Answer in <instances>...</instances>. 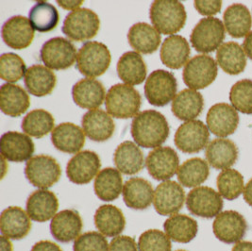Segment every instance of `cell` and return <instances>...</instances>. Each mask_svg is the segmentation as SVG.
Wrapping results in <instances>:
<instances>
[{
  "label": "cell",
  "mask_w": 252,
  "mask_h": 251,
  "mask_svg": "<svg viewBox=\"0 0 252 251\" xmlns=\"http://www.w3.org/2000/svg\"><path fill=\"white\" fill-rule=\"evenodd\" d=\"M130 132L139 147L157 149L169 136L170 127L163 114L155 110H147L133 118Z\"/></svg>",
  "instance_id": "obj_1"
},
{
  "label": "cell",
  "mask_w": 252,
  "mask_h": 251,
  "mask_svg": "<svg viewBox=\"0 0 252 251\" xmlns=\"http://www.w3.org/2000/svg\"><path fill=\"white\" fill-rule=\"evenodd\" d=\"M149 16L154 28L165 35H175L186 23L184 4L176 0H156L150 7Z\"/></svg>",
  "instance_id": "obj_2"
},
{
  "label": "cell",
  "mask_w": 252,
  "mask_h": 251,
  "mask_svg": "<svg viewBox=\"0 0 252 251\" xmlns=\"http://www.w3.org/2000/svg\"><path fill=\"white\" fill-rule=\"evenodd\" d=\"M142 96L139 92L127 84L117 83L106 94L105 106L107 113L118 119L135 117L140 111Z\"/></svg>",
  "instance_id": "obj_3"
},
{
  "label": "cell",
  "mask_w": 252,
  "mask_h": 251,
  "mask_svg": "<svg viewBox=\"0 0 252 251\" xmlns=\"http://www.w3.org/2000/svg\"><path fill=\"white\" fill-rule=\"evenodd\" d=\"M112 61L109 48L103 43L90 41L81 46L78 52L76 66L83 76L94 79L102 76Z\"/></svg>",
  "instance_id": "obj_4"
},
{
  "label": "cell",
  "mask_w": 252,
  "mask_h": 251,
  "mask_svg": "<svg viewBox=\"0 0 252 251\" xmlns=\"http://www.w3.org/2000/svg\"><path fill=\"white\" fill-rule=\"evenodd\" d=\"M99 28L100 20L98 15L90 9L80 8L66 15L62 31L70 40L83 42L97 34Z\"/></svg>",
  "instance_id": "obj_5"
},
{
  "label": "cell",
  "mask_w": 252,
  "mask_h": 251,
  "mask_svg": "<svg viewBox=\"0 0 252 251\" xmlns=\"http://www.w3.org/2000/svg\"><path fill=\"white\" fill-rule=\"evenodd\" d=\"M225 39V26L216 17L202 18L190 36L192 46L197 52L211 53L218 49Z\"/></svg>",
  "instance_id": "obj_6"
},
{
  "label": "cell",
  "mask_w": 252,
  "mask_h": 251,
  "mask_svg": "<svg viewBox=\"0 0 252 251\" xmlns=\"http://www.w3.org/2000/svg\"><path fill=\"white\" fill-rule=\"evenodd\" d=\"M178 82L171 72L155 70L147 79L145 95L149 104L155 107H163L173 101L177 95Z\"/></svg>",
  "instance_id": "obj_7"
},
{
  "label": "cell",
  "mask_w": 252,
  "mask_h": 251,
  "mask_svg": "<svg viewBox=\"0 0 252 251\" xmlns=\"http://www.w3.org/2000/svg\"><path fill=\"white\" fill-rule=\"evenodd\" d=\"M40 56L45 66L51 70H65L77 62L78 52L68 39L55 37L43 45Z\"/></svg>",
  "instance_id": "obj_8"
},
{
  "label": "cell",
  "mask_w": 252,
  "mask_h": 251,
  "mask_svg": "<svg viewBox=\"0 0 252 251\" xmlns=\"http://www.w3.org/2000/svg\"><path fill=\"white\" fill-rule=\"evenodd\" d=\"M25 176L35 187L47 189L59 182L62 176V168L53 157L37 155L27 161Z\"/></svg>",
  "instance_id": "obj_9"
},
{
  "label": "cell",
  "mask_w": 252,
  "mask_h": 251,
  "mask_svg": "<svg viewBox=\"0 0 252 251\" xmlns=\"http://www.w3.org/2000/svg\"><path fill=\"white\" fill-rule=\"evenodd\" d=\"M218 63L208 55L192 58L184 66L183 78L189 89L201 90L211 85L218 77Z\"/></svg>",
  "instance_id": "obj_10"
},
{
  "label": "cell",
  "mask_w": 252,
  "mask_h": 251,
  "mask_svg": "<svg viewBox=\"0 0 252 251\" xmlns=\"http://www.w3.org/2000/svg\"><path fill=\"white\" fill-rule=\"evenodd\" d=\"M222 196L211 187H195L186 197L188 211L196 217L214 218L218 217L223 209Z\"/></svg>",
  "instance_id": "obj_11"
},
{
  "label": "cell",
  "mask_w": 252,
  "mask_h": 251,
  "mask_svg": "<svg viewBox=\"0 0 252 251\" xmlns=\"http://www.w3.org/2000/svg\"><path fill=\"white\" fill-rule=\"evenodd\" d=\"M210 139L209 128L200 120L187 121L179 126L174 142L184 153H197L206 148Z\"/></svg>",
  "instance_id": "obj_12"
},
{
  "label": "cell",
  "mask_w": 252,
  "mask_h": 251,
  "mask_svg": "<svg viewBox=\"0 0 252 251\" xmlns=\"http://www.w3.org/2000/svg\"><path fill=\"white\" fill-rule=\"evenodd\" d=\"M247 230V220L236 211L221 212L213 224V231L216 237L228 245L241 242Z\"/></svg>",
  "instance_id": "obj_13"
},
{
  "label": "cell",
  "mask_w": 252,
  "mask_h": 251,
  "mask_svg": "<svg viewBox=\"0 0 252 251\" xmlns=\"http://www.w3.org/2000/svg\"><path fill=\"white\" fill-rule=\"evenodd\" d=\"M101 167L99 156L91 150H84L72 157L66 166V175L71 183L83 185L91 183Z\"/></svg>",
  "instance_id": "obj_14"
},
{
  "label": "cell",
  "mask_w": 252,
  "mask_h": 251,
  "mask_svg": "<svg viewBox=\"0 0 252 251\" xmlns=\"http://www.w3.org/2000/svg\"><path fill=\"white\" fill-rule=\"evenodd\" d=\"M146 166L149 175L156 181L166 182L174 177L180 168L177 152L169 147H161L149 152Z\"/></svg>",
  "instance_id": "obj_15"
},
{
  "label": "cell",
  "mask_w": 252,
  "mask_h": 251,
  "mask_svg": "<svg viewBox=\"0 0 252 251\" xmlns=\"http://www.w3.org/2000/svg\"><path fill=\"white\" fill-rule=\"evenodd\" d=\"M185 201V192L181 184L166 181L159 184L153 197V205L156 212L163 217L174 216L179 213Z\"/></svg>",
  "instance_id": "obj_16"
},
{
  "label": "cell",
  "mask_w": 252,
  "mask_h": 251,
  "mask_svg": "<svg viewBox=\"0 0 252 251\" xmlns=\"http://www.w3.org/2000/svg\"><path fill=\"white\" fill-rule=\"evenodd\" d=\"M207 126L216 136L228 137L233 134L239 125L237 111L227 103H218L212 106L207 114Z\"/></svg>",
  "instance_id": "obj_17"
},
{
  "label": "cell",
  "mask_w": 252,
  "mask_h": 251,
  "mask_svg": "<svg viewBox=\"0 0 252 251\" xmlns=\"http://www.w3.org/2000/svg\"><path fill=\"white\" fill-rule=\"evenodd\" d=\"M1 36L9 47L20 50L32 45L34 38V29L29 18L15 15L3 24Z\"/></svg>",
  "instance_id": "obj_18"
},
{
  "label": "cell",
  "mask_w": 252,
  "mask_h": 251,
  "mask_svg": "<svg viewBox=\"0 0 252 251\" xmlns=\"http://www.w3.org/2000/svg\"><path fill=\"white\" fill-rule=\"evenodd\" d=\"M34 143L31 137L17 131H8L0 139L2 158L12 162L31 160L34 153Z\"/></svg>",
  "instance_id": "obj_19"
},
{
  "label": "cell",
  "mask_w": 252,
  "mask_h": 251,
  "mask_svg": "<svg viewBox=\"0 0 252 251\" xmlns=\"http://www.w3.org/2000/svg\"><path fill=\"white\" fill-rule=\"evenodd\" d=\"M82 129L87 137L94 142H105L113 136L115 124L112 116L103 110L87 112L81 119Z\"/></svg>",
  "instance_id": "obj_20"
},
{
  "label": "cell",
  "mask_w": 252,
  "mask_h": 251,
  "mask_svg": "<svg viewBox=\"0 0 252 251\" xmlns=\"http://www.w3.org/2000/svg\"><path fill=\"white\" fill-rule=\"evenodd\" d=\"M32 228L31 218L20 207L11 206L0 217V230L3 236L12 240L25 238Z\"/></svg>",
  "instance_id": "obj_21"
},
{
  "label": "cell",
  "mask_w": 252,
  "mask_h": 251,
  "mask_svg": "<svg viewBox=\"0 0 252 251\" xmlns=\"http://www.w3.org/2000/svg\"><path fill=\"white\" fill-rule=\"evenodd\" d=\"M106 92L103 84L94 79H82L72 88V97L74 102L82 109H98L105 98Z\"/></svg>",
  "instance_id": "obj_22"
},
{
  "label": "cell",
  "mask_w": 252,
  "mask_h": 251,
  "mask_svg": "<svg viewBox=\"0 0 252 251\" xmlns=\"http://www.w3.org/2000/svg\"><path fill=\"white\" fill-rule=\"evenodd\" d=\"M59 201L51 191L41 189L34 191L27 200V213L30 218L36 222H46L57 214Z\"/></svg>",
  "instance_id": "obj_23"
},
{
  "label": "cell",
  "mask_w": 252,
  "mask_h": 251,
  "mask_svg": "<svg viewBox=\"0 0 252 251\" xmlns=\"http://www.w3.org/2000/svg\"><path fill=\"white\" fill-rule=\"evenodd\" d=\"M82 219L75 210H63L52 218L50 231L52 236L61 243H69L80 236Z\"/></svg>",
  "instance_id": "obj_24"
},
{
  "label": "cell",
  "mask_w": 252,
  "mask_h": 251,
  "mask_svg": "<svg viewBox=\"0 0 252 251\" xmlns=\"http://www.w3.org/2000/svg\"><path fill=\"white\" fill-rule=\"evenodd\" d=\"M51 142L62 152L77 154L85 144V133L79 126L62 123L51 132Z\"/></svg>",
  "instance_id": "obj_25"
},
{
  "label": "cell",
  "mask_w": 252,
  "mask_h": 251,
  "mask_svg": "<svg viewBox=\"0 0 252 251\" xmlns=\"http://www.w3.org/2000/svg\"><path fill=\"white\" fill-rule=\"evenodd\" d=\"M191 49L187 40L181 35L167 37L160 47L161 63L168 68L181 69L188 63Z\"/></svg>",
  "instance_id": "obj_26"
},
{
  "label": "cell",
  "mask_w": 252,
  "mask_h": 251,
  "mask_svg": "<svg viewBox=\"0 0 252 251\" xmlns=\"http://www.w3.org/2000/svg\"><path fill=\"white\" fill-rule=\"evenodd\" d=\"M238 149L229 139L218 138L207 146V161L215 169H228L238 160Z\"/></svg>",
  "instance_id": "obj_27"
},
{
  "label": "cell",
  "mask_w": 252,
  "mask_h": 251,
  "mask_svg": "<svg viewBox=\"0 0 252 251\" xmlns=\"http://www.w3.org/2000/svg\"><path fill=\"white\" fill-rule=\"evenodd\" d=\"M31 100L22 87L12 83H5L0 88V109L3 114L18 117L30 108Z\"/></svg>",
  "instance_id": "obj_28"
},
{
  "label": "cell",
  "mask_w": 252,
  "mask_h": 251,
  "mask_svg": "<svg viewBox=\"0 0 252 251\" xmlns=\"http://www.w3.org/2000/svg\"><path fill=\"white\" fill-rule=\"evenodd\" d=\"M24 82L30 94L42 97L51 94L54 90L57 78L51 69L42 64H34L27 70Z\"/></svg>",
  "instance_id": "obj_29"
},
{
  "label": "cell",
  "mask_w": 252,
  "mask_h": 251,
  "mask_svg": "<svg viewBox=\"0 0 252 251\" xmlns=\"http://www.w3.org/2000/svg\"><path fill=\"white\" fill-rule=\"evenodd\" d=\"M154 197L152 184L142 178L127 180L123 187V199L126 205L133 210H146Z\"/></svg>",
  "instance_id": "obj_30"
},
{
  "label": "cell",
  "mask_w": 252,
  "mask_h": 251,
  "mask_svg": "<svg viewBox=\"0 0 252 251\" xmlns=\"http://www.w3.org/2000/svg\"><path fill=\"white\" fill-rule=\"evenodd\" d=\"M127 40L130 46L142 54H152L157 51L160 45V32L144 22L134 24L129 29Z\"/></svg>",
  "instance_id": "obj_31"
},
{
  "label": "cell",
  "mask_w": 252,
  "mask_h": 251,
  "mask_svg": "<svg viewBox=\"0 0 252 251\" xmlns=\"http://www.w3.org/2000/svg\"><path fill=\"white\" fill-rule=\"evenodd\" d=\"M114 161L117 170L125 175H135L145 166L142 150L131 141L121 143L115 149Z\"/></svg>",
  "instance_id": "obj_32"
},
{
  "label": "cell",
  "mask_w": 252,
  "mask_h": 251,
  "mask_svg": "<svg viewBox=\"0 0 252 251\" xmlns=\"http://www.w3.org/2000/svg\"><path fill=\"white\" fill-rule=\"evenodd\" d=\"M117 75L127 85H139L147 78V65L136 51L124 53L117 63Z\"/></svg>",
  "instance_id": "obj_33"
},
{
  "label": "cell",
  "mask_w": 252,
  "mask_h": 251,
  "mask_svg": "<svg viewBox=\"0 0 252 251\" xmlns=\"http://www.w3.org/2000/svg\"><path fill=\"white\" fill-rule=\"evenodd\" d=\"M94 225L98 231L106 237H116L125 228L126 218L122 211L116 206H100L94 217Z\"/></svg>",
  "instance_id": "obj_34"
},
{
  "label": "cell",
  "mask_w": 252,
  "mask_h": 251,
  "mask_svg": "<svg viewBox=\"0 0 252 251\" xmlns=\"http://www.w3.org/2000/svg\"><path fill=\"white\" fill-rule=\"evenodd\" d=\"M204 99L200 93L184 89L177 94L172 101V113L183 121H192L202 113Z\"/></svg>",
  "instance_id": "obj_35"
},
{
  "label": "cell",
  "mask_w": 252,
  "mask_h": 251,
  "mask_svg": "<svg viewBox=\"0 0 252 251\" xmlns=\"http://www.w3.org/2000/svg\"><path fill=\"white\" fill-rule=\"evenodd\" d=\"M123 179L119 170L108 167L99 172L94 179V190L102 201H113L123 193Z\"/></svg>",
  "instance_id": "obj_36"
},
{
  "label": "cell",
  "mask_w": 252,
  "mask_h": 251,
  "mask_svg": "<svg viewBox=\"0 0 252 251\" xmlns=\"http://www.w3.org/2000/svg\"><path fill=\"white\" fill-rule=\"evenodd\" d=\"M217 61L221 69L229 75H238L247 66V55L243 47L235 42L222 44L217 52Z\"/></svg>",
  "instance_id": "obj_37"
},
{
  "label": "cell",
  "mask_w": 252,
  "mask_h": 251,
  "mask_svg": "<svg viewBox=\"0 0 252 251\" xmlns=\"http://www.w3.org/2000/svg\"><path fill=\"white\" fill-rule=\"evenodd\" d=\"M226 31L233 38H243L250 33L252 27V14L247 6L232 4L223 15Z\"/></svg>",
  "instance_id": "obj_38"
},
{
  "label": "cell",
  "mask_w": 252,
  "mask_h": 251,
  "mask_svg": "<svg viewBox=\"0 0 252 251\" xmlns=\"http://www.w3.org/2000/svg\"><path fill=\"white\" fill-rule=\"evenodd\" d=\"M163 228L166 235L174 242L187 244L195 239L198 231V225L192 217L185 215H174L165 220Z\"/></svg>",
  "instance_id": "obj_39"
},
{
  "label": "cell",
  "mask_w": 252,
  "mask_h": 251,
  "mask_svg": "<svg viewBox=\"0 0 252 251\" xmlns=\"http://www.w3.org/2000/svg\"><path fill=\"white\" fill-rule=\"evenodd\" d=\"M178 181L184 187L194 188L205 183L210 175L206 160L201 158H192L184 161L178 170Z\"/></svg>",
  "instance_id": "obj_40"
},
{
  "label": "cell",
  "mask_w": 252,
  "mask_h": 251,
  "mask_svg": "<svg viewBox=\"0 0 252 251\" xmlns=\"http://www.w3.org/2000/svg\"><path fill=\"white\" fill-rule=\"evenodd\" d=\"M54 125L55 120L52 114L46 110L37 109L24 117L21 127L27 135L40 139L52 132Z\"/></svg>",
  "instance_id": "obj_41"
},
{
  "label": "cell",
  "mask_w": 252,
  "mask_h": 251,
  "mask_svg": "<svg viewBox=\"0 0 252 251\" xmlns=\"http://www.w3.org/2000/svg\"><path fill=\"white\" fill-rule=\"evenodd\" d=\"M29 19L38 32H48L57 27L60 16L57 9L46 1H38L31 9Z\"/></svg>",
  "instance_id": "obj_42"
},
{
  "label": "cell",
  "mask_w": 252,
  "mask_h": 251,
  "mask_svg": "<svg viewBox=\"0 0 252 251\" xmlns=\"http://www.w3.org/2000/svg\"><path fill=\"white\" fill-rule=\"evenodd\" d=\"M218 192L222 197L228 200H234L244 192V177L235 169H225L218 175Z\"/></svg>",
  "instance_id": "obj_43"
},
{
  "label": "cell",
  "mask_w": 252,
  "mask_h": 251,
  "mask_svg": "<svg viewBox=\"0 0 252 251\" xmlns=\"http://www.w3.org/2000/svg\"><path fill=\"white\" fill-rule=\"evenodd\" d=\"M229 100L236 111L252 114V80L237 81L230 89Z\"/></svg>",
  "instance_id": "obj_44"
},
{
  "label": "cell",
  "mask_w": 252,
  "mask_h": 251,
  "mask_svg": "<svg viewBox=\"0 0 252 251\" xmlns=\"http://www.w3.org/2000/svg\"><path fill=\"white\" fill-rule=\"evenodd\" d=\"M23 59L15 53H4L0 57V77L7 82H16L23 79L27 72Z\"/></svg>",
  "instance_id": "obj_45"
},
{
  "label": "cell",
  "mask_w": 252,
  "mask_h": 251,
  "mask_svg": "<svg viewBox=\"0 0 252 251\" xmlns=\"http://www.w3.org/2000/svg\"><path fill=\"white\" fill-rule=\"evenodd\" d=\"M140 251H171L170 238L159 229H149L142 233L138 240Z\"/></svg>",
  "instance_id": "obj_46"
},
{
  "label": "cell",
  "mask_w": 252,
  "mask_h": 251,
  "mask_svg": "<svg viewBox=\"0 0 252 251\" xmlns=\"http://www.w3.org/2000/svg\"><path fill=\"white\" fill-rule=\"evenodd\" d=\"M73 251H109V245L103 234L96 231H88L75 240Z\"/></svg>",
  "instance_id": "obj_47"
},
{
  "label": "cell",
  "mask_w": 252,
  "mask_h": 251,
  "mask_svg": "<svg viewBox=\"0 0 252 251\" xmlns=\"http://www.w3.org/2000/svg\"><path fill=\"white\" fill-rule=\"evenodd\" d=\"M195 10L201 15L212 17L218 14L222 8V1L219 0H195L194 2Z\"/></svg>",
  "instance_id": "obj_48"
},
{
  "label": "cell",
  "mask_w": 252,
  "mask_h": 251,
  "mask_svg": "<svg viewBox=\"0 0 252 251\" xmlns=\"http://www.w3.org/2000/svg\"><path fill=\"white\" fill-rule=\"evenodd\" d=\"M109 251H138L137 244L132 237L116 236L109 245Z\"/></svg>",
  "instance_id": "obj_49"
},
{
  "label": "cell",
  "mask_w": 252,
  "mask_h": 251,
  "mask_svg": "<svg viewBox=\"0 0 252 251\" xmlns=\"http://www.w3.org/2000/svg\"><path fill=\"white\" fill-rule=\"evenodd\" d=\"M32 251H63L57 244L50 241H40L32 247Z\"/></svg>",
  "instance_id": "obj_50"
},
{
  "label": "cell",
  "mask_w": 252,
  "mask_h": 251,
  "mask_svg": "<svg viewBox=\"0 0 252 251\" xmlns=\"http://www.w3.org/2000/svg\"><path fill=\"white\" fill-rule=\"evenodd\" d=\"M58 4L64 10L75 11L80 9V6L83 3L82 0H58Z\"/></svg>",
  "instance_id": "obj_51"
},
{
  "label": "cell",
  "mask_w": 252,
  "mask_h": 251,
  "mask_svg": "<svg viewBox=\"0 0 252 251\" xmlns=\"http://www.w3.org/2000/svg\"><path fill=\"white\" fill-rule=\"evenodd\" d=\"M243 49L246 55L252 61V31L246 36V39L243 43Z\"/></svg>",
  "instance_id": "obj_52"
},
{
  "label": "cell",
  "mask_w": 252,
  "mask_h": 251,
  "mask_svg": "<svg viewBox=\"0 0 252 251\" xmlns=\"http://www.w3.org/2000/svg\"><path fill=\"white\" fill-rule=\"evenodd\" d=\"M244 199L252 208V179L247 183L244 189Z\"/></svg>",
  "instance_id": "obj_53"
},
{
  "label": "cell",
  "mask_w": 252,
  "mask_h": 251,
  "mask_svg": "<svg viewBox=\"0 0 252 251\" xmlns=\"http://www.w3.org/2000/svg\"><path fill=\"white\" fill-rule=\"evenodd\" d=\"M231 251H252V242H239L232 248Z\"/></svg>",
  "instance_id": "obj_54"
},
{
  "label": "cell",
  "mask_w": 252,
  "mask_h": 251,
  "mask_svg": "<svg viewBox=\"0 0 252 251\" xmlns=\"http://www.w3.org/2000/svg\"><path fill=\"white\" fill-rule=\"evenodd\" d=\"M1 251H12V245L9 238L1 236Z\"/></svg>",
  "instance_id": "obj_55"
},
{
  "label": "cell",
  "mask_w": 252,
  "mask_h": 251,
  "mask_svg": "<svg viewBox=\"0 0 252 251\" xmlns=\"http://www.w3.org/2000/svg\"><path fill=\"white\" fill-rule=\"evenodd\" d=\"M184 251V250H180V251Z\"/></svg>",
  "instance_id": "obj_56"
}]
</instances>
